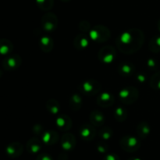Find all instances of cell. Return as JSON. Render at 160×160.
Returning <instances> with one entry per match:
<instances>
[{
    "instance_id": "e575fe53",
    "label": "cell",
    "mask_w": 160,
    "mask_h": 160,
    "mask_svg": "<svg viewBox=\"0 0 160 160\" xmlns=\"http://www.w3.org/2000/svg\"><path fill=\"white\" fill-rule=\"evenodd\" d=\"M148 67H151V68H155V67H156V61L152 59L148 60Z\"/></svg>"
},
{
    "instance_id": "7402d4cb",
    "label": "cell",
    "mask_w": 160,
    "mask_h": 160,
    "mask_svg": "<svg viewBox=\"0 0 160 160\" xmlns=\"http://www.w3.org/2000/svg\"><path fill=\"white\" fill-rule=\"evenodd\" d=\"M136 132L140 138H146L150 133L149 124L146 122H139L136 128Z\"/></svg>"
},
{
    "instance_id": "7a4b0ae2",
    "label": "cell",
    "mask_w": 160,
    "mask_h": 160,
    "mask_svg": "<svg viewBox=\"0 0 160 160\" xmlns=\"http://www.w3.org/2000/svg\"><path fill=\"white\" fill-rule=\"evenodd\" d=\"M111 31L107 27L102 24L94 26L89 31V38L97 43H103L109 39Z\"/></svg>"
},
{
    "instance_id": "836d02e7",
    "label": "cell",
    "mask_w": 160,
    "mask_h": 160,
    "mask_svg": "<svg viewBox=\"0 0 160 160\" xmlns=\"http://www.w3.org/2000/svg\"><path fill=\"white\" fill-rule=\"evenodd\" d=\"M136 78H137V79L138 80L139 82H141V83H143V82L145 81V76L144 74L138 73L136 75Z\"/></svg>"
},
{
    "instance_id": "ffe728a7",
    "label": "cell",
    "mask_w": 160,
    "mask_h": 160,
    "mask_svg": "<svg viewBox=\"0 0 160 160\" xmlns=\"http://www.w3.org/2000/svg\"><path fill=\"white\" fill-rule=\"evenodd\" d=\"M13 50V44L7 39H0V55L8 56Z\"/></svg>"
},
{
    "instance_id": "9c48e42d",
    "label": "cell",
    "mask_w": 160,
    "mask_h": 160,
    "mask_svg": "<svg viewBox=\"0 0 160 160\" xmlns=\"http://www.w3.org/2000/svg\"><path fill=\"white\" fill-rule=\"evenodd\" d=\"M81 137L85 141H91L96 136V130L92 123L83 124L79 130Z\"/></svg>"
},
{
    "instance_id": "e0dca14e",
    "label": "cell",
    "mask_w": 160,
    "mask_h": 160,
    "mask_svg": "<svg viewBox=\"0 0 160 160\" xmlns=\"http://www.w3.org/2000/svg\"><path fill=\"white\" fill-rule=\"evenodd\" d=\"M89 45V37L84 33L79 34L74 38L73 45L78 50H83L88 48Z\"/></svg>"
},
{
    "instance_id": "5b68a950",
    "label": "cell",
    "mask_w": 160,
    "mask_h": 160,
    "mask_svg": "<svg viewBox=\"0 0 160 160\" xmlns=\"http://www.w3.org/2000/svg\"><path fill=\"white\" fill-rule=\"evenodd\" d=\"M120 145L123 151L127 152H134L141 147V141L134 136H125L120 139Z\"/></svg>"
},
{
    "instance_id": "d6986e66",
    "label": "cell",
    "mask_w": 160,
    "mask_h": 160,
    "mask_svg": "<svg viewBox=\"0 0 160 160\" xmlns=\"http://www.w3.org/2000/svg\"><path fill=\"white\" fill-rule=\"evenodd\" d=\"M69 107L73 111H79L82 107V97L79 93H73L69 99Z\"/></svg>"
},
{
    "instance_id": "ac0fdd59",
    "label": "cell",
    "mask_w": 160,
    "mask_h": 160,
    "mask_svg": "<svg viewBox=\"0 0 160 160\" xmlns=\"http://www.w3.org/2000/svg\"><path fill=\"white\" fill-rule=\"evenodd\" d=\"M89 119H90V123H92L94 126H102L106 122V118H105L104 115L99 111H92L91 112L90 116H89Z\"/></svg>"
},
{
    "instance_id": "4fadbf2b",
    "label": "cell",
    "mask_w": 160,
    "mask_h": 160,
    "mask_svg": "<svg viewBox=\"0 0 160 160\" xmlns=\"http://www.w3.org/2000/svg\"><path fill=\"white\" fill-rule=\"evenodd\" d=\"M59 139V136L56 131L53 130H45L42 134V142L47 145H52L56 144Z\"/></svg>"
},
{
    "instance_id": "1f68e13d",
    "label": "cell",
    "mask_w": 160,
    "mask_h": 160,
    "mask_svg": "<svg viewBox=\"0 0 160 160\" xmlns=\"http://www.w3.org/2000/svg\"><path fill=\"white\" fill-rule=\"evenodd\" d=\"M36 160H53L52 157L50 155L46 153H42L40 154L37 156V159Z\"/></svg>"
},
{
    "instance_id": "f1b7e54d",
    "label": "cell",
    "mask_w": 160,
    "mask_h": 160,
    "mask_svg": "<svg viewBox=\"0 0 160 160\" xmlns=\"http://www.w3.org/2000/svg\"><path fill=\"white\" fill-rule=\"evenodd\" d=\"M96 149L98 152L102 154L107 153L108 151H109V146L107 144H106L105 142H100L98 143L96 145Z\"/></svg>"
},
{
    "instance_id": "4316f807",
    "label": "cell",
    "mask_w": 160,
    "mask_h": 160,
    "mask_svg": "<svg viewBox=\"0 0 160 160\" xmlns=\"http://www.w3.org/2000/svg\"><path fill=\"white\" fill-rule=\"evenodd\" d=\"M149 49L151 51L157 53L160 51V37H153L149 42Z\"/></svg>"
},
{
    "instance_id": "9a60e30c",
    "label": "cell",
    "mask_w": 160,
    "mask_h": 160,
    "mask_svg": "<svg viewBox=\"0 0 160 160\" xmlns=\"http://www.w3.org/2000/svg\"><path fill=\"white\" fill-rule=\"evenodd\" d=\"M56 124L59 130L66 132L70 130L72 126V120L67 115H61L56 119Z\"/></svg>"
},
{
    "instance_id": "6da1fadb",
    "label": "cell",
    "mask_w": 160,
    "mask_h": 160,
    "mask_svg": "<svg viewBox=\"0 0 160 160\" xmlns=\"http://www.w3.org/2000/svg\"><path fill=\"white\" fill-rule=\"evenodd\" d=\"M144 43V34L140 29L131 28L123 31L116 39V44L121 53L132 54L142 48Z\"/></svg>"
},
{
    "instance_id": "8992f818",
    "label": "cell",
    "mask_w": 160,
    "mask_h": 160,
    "mask_svg": "<svg viewBox=\"0 0 160 160\" xmlns=\"http://www.w3.org/2000/svg\"><path fill=\"white\" fill-rule=\"evenodd\" d=\"M22 64V59L18 54H9L6 56L2 61L3 69L6 71L17 70Z\"/></svg>"
},
{
    "instance_id": "7c38bea8",
    "label": "cell",
    "mask_w": 160,
    "mask_h": 160,
    "mask_svg": "<svg viewBox=\"0 0 160 160\" xmlns=\"http://www.w3.org/2000/svg\"><path fill=\"white\" fill-rule=\"evenodd\" d=\"M76 138L72 133H67L61 138V147L65 151H72L76 147Z\"/></svg>"
},
{
    "instance_id": "603a6c76",
    "label": "cell",
    "mask_w": 160,
    "mask_h": 160,
    "mask_svg": "<svg viewBox=\"0 0 160 160\" xmlns=\"http://www.w3.org/2000/svg\"><path fill=\"white\" fill-rule=\"evenodd\" d=\"M46 109L52 115L58 114L61 109L59 101L56 99H49L46 103Z\"/></svg>"
},
{
    "instance_id": "52a82bcc",
    "label": "cell",
    "mask_w": 160,
    "mask_h": 160,
    "mask_svg": "<svg viewBox=\"0 0 160 160\" xmlns=\"http://www.w3.org/2000/svg\"><path fill=\"white\" fill-rule=\"evenodd\" d=\"M116 58H117V50L111 45H106L98 52V59L104 64L112 63Z\"/></svg>"
},
{
    "instance_id": "83f0119b",
    "label": "cell",
    "mask_w": 160,
    "mask_h": 160,
    "mask_svg": "<svg viewBox=\"0 0 160 160\" xmlns=\"http://www.w3.org/2000/svg\"><path fill=\"white\" fill-rule=\"evenodd\" d=\"M150 86L152 89H160V72L155 74L150 80Z\"/></svg>"
},
{
    "instance_id": "d6a6232c",
    "label": "cell",
    "mask_w": 160,
    "mask_h": 160,
    "mask_svg": "<svg viewBox=\"0 0 160 160\" xmlns=\"http://www.w3.org/2000/svg\"><path fill=\"white\" fill-rule=\"evenodd\" d=\"M103 160H120V157L117 155V154L111 153V154H107L106 155V156L103 158Z\"/></svg>"
},
{
    "instance_id": "277c9868",
    "label": "cell",
    "mask_w": 160,
    "mask_h": 160,
    "mask_svg": "<svg viewBox=\"0 0 160 160\" xmlns=\"http://www.w3.org/2000/svg\"><path fill=\"white\" fill-rule=\"evenodd\" d=\"M101 89L99 82L95 79H88L83 82L78 86V89L81 93L86 96H93L98 93Z\"/></svg>"
},
{
    "instance_id": "8d00e7d4",
    "label": "cell",
    "mask_w": 160,
    "mask_h": 160,
    "mask_svg": "<svg viewBox=\"0 0 160 160\" xmlns=\"http://www.w3.org/2000/svg\"><path fill=\"white\" fill-rule=\"evenodd\" d=\"M60 1H62V2H64V3H68V2H70V1H72V0H60Z\"/></svg>"
},
{
    "instance_id": "484cf974",
    "label": "cell",
    "mask_w": 160,
    "mask_h": 160,
    "mask_svg": "<svg viewBox=\"0 0 160 160\" xmlns=\"http://www.w3.org/2000/svg\"><path fill=\"white\" fill-rule=\"evenodd\" d=\"M112 135H113V131L109 126L103 127L98 132V136L102 141H108V140L111 139Z\"/></svg>"
},
{
    "instance_id": "30bf717a",
    "label": "cell",
    "mask_w": 160,
    "mask_h": 160,
    "mask_svg": "<svg viewBox=\"0 0 160 160\" xmlns=\"http://www.w3.org/2000/svg\"><path fill=\"white\" fill-rule=\"evenodd\" d=\"M6 154L12 158H16L20 157L23 152V146L20 142H11L6 146Z\"/></svg>"
},
{
    "instance_id": "74e56055",
    "label": "cell",
    "mask_w": 160,
    "mask_h": 160,
    "mask_svg": "<svg viewBox=\"0 0 160 160\" xmlns=\"http://www.w3.org/2000/svg\"><path fill=\"white\" fill-rule=\"evenodd\" d=\"M158 26H159V31H160V19L159 20V23H158Z\"/></svg>"
},
{
    "instance_id": "d4e9b609",
    "label": "cell",
    "mask_w": 160,
    "mask_h": 160,
    "mask_svg": "<svg viewBox=\"0 0 160 160\" xmlns=\"http://www.w3.org/2000/svg\"><path fill=\"white\" fill-rule=\"evenodd\" d=\"M38 7L41 10L48 12L51 10L54 5V0H35Z\"/></svg>"
},
{
    "instance_id": "5bb4252c",
    "label": "cell",
    "mask_w": 160,
    "mask_h": 160,
    "mask_svg": "<svg viewBox=\"0 0 160 160\" xmlns=\"http://www.w3.org/2000/svg\"><path fill=\"white\" fill-rule=\"evenodd\" d=\"M118 72L120 75L125 77L133 75L135 72V66L128 61H123L118 65Z\"/></svg>"
},
{
    "instance_id": "3957f363",
    "label": "cell",
    "mask_w": 160,
    "mask_h": 160,
    "mask_svg": "<svg viewBox=\"0 0 160 160\" xmlns=\"http://www.w3.org/2000/svg\"><path fill=\"white\" fill-rule=\"evenodd\" d=\"M138 89L134 86H126L119 93V99L124 104H134L138 99Z\"/></svg>"
},
{
    "instance_id": "f35d334b",
    "label": "cell",
    "mask_w": 160,
    "mask_h": 160,
    "mask_svg": "<svg viewBox=\"0 0 160 160\" xmlns=\"http://www.w3.org/2000/svg\"><path fill=\"white\" fill-rule=\"evenodd\" d=\"M2 70L0 69V78L2 77Z\"/></svg>"
},
{
    "instance_id": "4dcf8cb0",
    "label": "cell",
    "mask_w": 160,
    "mask_h": 160,
    "mask_svg": "<svg viewBox=\"0 0 160 160\" xmlns=\"http://www.w3.org/2000/svg\"><path fill=\"white\" fill-rule=\"evenodd\" d=\"M44 131L45 130H43V127L41 125H39V124H36L34 128H33V133L35 135H37V136L42 135L44 133Z\"/></svg>"
},
{
    "instance_id": "ba28073f",
    "label": "cell",
    "mask_w": 160,
    "mask_h": 160,
    "mask_svg": "<svg viewBox=\"0 0 160 160\" xmlns=\"http://www.w3.org/2000/svg\"><path fill=\"white\" fill-rule=\"evenodd\" d=\"M42 27L45 31H53L56 29L58 25V19L55 13L47 12L42 17L41 20Z\"/></svg>"
},
{
    "instance_id": "cb8c5ba5",
    "label": "cell",
    "mask_w": 160,
    "mask_h": 160,
    "mask_svg": "<svg viewBox=\"0 0 160 160\" xmlns=\"http://www.w3.org/2000/svg\"><path fill=\"white\" fill-rule=\"evenodd\" d=\"M113 117L117 122H123L125 121L128 118V111L125 108L120 106L117 107L113 112Z\"/></svg>"
},
{
    "instance_id": "44dd1931",
    "label": "cell",
    "mask_w": 160,
    "mask_h": 160,
    "mask_svg": "<svg viewBox=\"0 0 160 160\" xmlns=\"http://www.w3.org/2000/svg\"><path fill=\"white\" fill-rule=\"evenodd\" d=\"M53 46H54V42L48 36H43L39 40V47L45 53H49V52H51L52 50Z\"/></svg>"
},
{
    "instance_id": "d590c367",
    "label": "cell",
    "mask_w": 160,
    "mask_h": 160,
    "mask_svg": "<svg viewBox=\"0 0 160 160\" xmlns=\"http://www.w3.org/2000/svg\"><path fill=\"white\" fill-rule=\"evenodd\" d=\"M128 160H142V159H141V158H136V157H132V158H128Z\"/></svg>"
},
{
    "instance_id": "8fae6325",
    "label": "cell",
    "mask_w": 160,
    "mask_h": 160,
    "mask_svg": "<svg viewBox=\"0 0 160 160\" xmlns=\"http://www.w3.org/2000/svg\"><path fill=\"white\" fill-rule=\"evenodd\" d=\"M97 104L102 108H109L113 105L115 102V97L113 95L108 92H103L99 93L96 100Z\"/></svg>"
},
{
    "instance_id": "f546056e",
    "label": "cell",
    "mask_w": 160,
    "mask_h": 160,
    "mask_svg": "<svg viewBox=\"0 0 160 160\" xmlns=\"http://www.w3.org/2000/svg\"><path fill=\"white\" fill-rule=\"evenodd\" d=\"M79 28L81 29V31H83L84 33L91 31V24L87 20H83V21H81L79 24Z\"/></svg>"
},
{
    "instance_id": "2e32d148",
    "label": "cell",
    "mask_w": 160,
    "mask_h": 160,
    "mask_svg": "<svg viewBox=\"0 0 160 160\" xmlns=\"http://www.w3.org/2000/svg\"><path fill=\"white\" fill-rule=\"evenodd\" d=\"M42 147V143L37 136L31 138L26 144V149L30 154L38 153Z\"/></svg>"
}]
</instances>
